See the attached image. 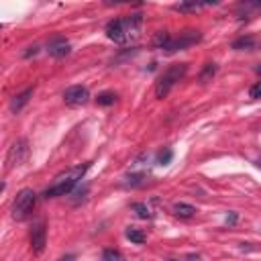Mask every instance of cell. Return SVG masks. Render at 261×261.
<instances>
[{
    "label": "cell",
    "mask_w": 261,
    "mask_h": 261,
    "mask_svg": "<svg viewBox=\"0 0 261 261\" xmlns=\"http://www.w3.org/2000/svg\"><path fill=\"white\" fill-rule=\"evenodd\" d=\"M143 27V16L141 14H128L122 18H114L106 24V37L118 45L130 43L141 35Z\"/></svg>",
    "instance_id": "6da1fadb"
},
{
    "label": "cell",
    "mask_w": 261,
    "mask_h": 261,
    "mask_svg": "<svg viewBox=\"0 0 261 261\" xmlns=\"http://www.w3.org/2000/svg\"><path fill=\"white\" fill-rule=\"evenodd\" d=\"M88 167H90V163H84V165H75V167H69V169L61 171L59 175H55V179L51 181V186L45 188L43 196L45 198H57V196L69 194L80 184V179L84 177V173L88 171Z\"/></svg>",
    "instance_id": "7a4b0ae2"
},
{
    "label": "cell",
    "mask_w": 261,
    "mask_h": 261,
    "mask_svg": "<svg viewBox=\"0 0 261 261\" xmlns=\"http://www.w3.org/2000/svg\"><path fill=\"white\" fill-rule=\"evenodd\" d=\"M186 71H188V63H173V65H169V67L157 77L155 96H157V98H165V96L171 92V88H173L177 82L184 80Z\"/></svg>",
    "instance_id": "3957f363"
},
{
    "label": "cell",
    "mask_w": 261,
    "mask_h": 261,
    "mask_svg": "<svg viewBox=\"0 0 261 261\" xmlns=\"http://www.w3.org/2000/svg\"><path fill=\"white\" fill-rule=\"evenodd\" d=\"M37 204V194L31 188H22L16 194V200L12 204V218L14 220H27Z\"/></svg>",
    "instance_id": "277c9868"
},
{
    "label": "cell",
    "mask_w": 261,
    "mask_h": 261,
    "mask_svg": "<svg viewBox=\"0 0 261 261\" xmlns=\"http://www.w3.org/2000/svg\"><path fill=\"white\" fill-rule=\"evenodd\" d=\"M200 39H202V35H200L198 31H184V33H179V37H171V35H169V39H167V43L161 47V51H163V53L184 51L186 47L198 43Z\"/></svg>",
    "instance_id": "5b68a950"
},
{
    "label": "cell",
    "mask_w": 261,
    "mask_h": 261,
    "mask_svg": "<svg viewBox=\"0 0 261 261\" xmlns=\"http://www.w3.org/2000/svg\"><path fill=\"white\" fill-rule=\"evenodd\" d=\"M29 157V141L24 137L16 139L10 149H8V155H6V169H14L18 165H22Z\"/></svg>",
    "instance_id": "8992f818"
},
{
    "label": "cell",
    "mask_w": 261,
    "mask_h": 261,
    "mask_svg": "<svg viewBox=\"0 0 261 261\" xmlns=\"http://www.w3.org/2000/svg\"><path fill=\"white\" fill-rule=\"evenodd\" d=\"M90 100V92L86 86H69L63 92V102L67 106H84Z\"/></svg>",
    "instance_id": "52a82bcc"
},
{
    "label": "cell",
    "mask_w": 261,
    "mask_h": 261,
    "mask_svg": "<svg viewBox=\"0 0 261 261\" xmlns=\"http://www.w3.org/2000/svg\"><path fill=\"white\" fill-rule=\"evenodd\" d=\"M45 243H47V228H45V220H39L33 230H31V249L33 253H43L45 249Z\"/></svg>",
    "instance_id": "ba28073f"
},
{
    "label": "cell",
    "mask_w": 261,
    "mask_h": 261,
    "mask_svg": "<svg viewBox=\"0 0 261 261\" xmlns=\"http://www.w3.org/2000/svg\"><path fill=\"white\" fill-rule=\"evenodd\" d=\"M69 43L63 39V37H55V39H51L49 41V45H47V53L51 55V57H65L67 53H69Z\"/></svg>",
    "instance_id": "9c48e42d"
},
{
    "label": "cell",
    "mask_w": 261,
    "mask_h": 261,
    "mask_svg": "<svg viewBox=\"0 0 261 261\" xmlns=\"http://www.w3.org/2000/svg\"><path fill=\"white\" fill-rule=\"evenodd\" d=\"M31 96H33V88H27V90H22L20 94H16V96L12 98V102H10V110H12V112H20V110L29 104Z\"/></svg>",
    "instance_id": "30bf717a"
},
{
    "label": "cell",
    "mask_w": 261,
    "mask_h": 261,
    "mask_svg": "<svg viewBox=\"0 0 261 261\" xmlns=\"http://www.w3.org/2000/svg\"><path fill=\"white\" fill-rule=\"evenodd\" d=\"M173 214L179 216V218H192L196 214V208L192 204H186V202H177L173 206Z\"/></svg>",
    "instance_id": "8fae6325"
},
{
    "label": "cell",
    "mask_w": 261,
    "mask_h": 261,
    "mask_svg": "<svg viewBox=\"0 0 261 261\" xmlns=\"http://www.w3.org/2000/svg\"><path fill=\"white\" fill-rule=\"evenodd\" d=\"M124 234H126V239H128V241H133V243H137V245H143V243L147 241V234H145L143 230L135 228V226H128Z\"/></svg>",
    "instance_id": "7c38bea8"
},
{
    "label": "cell",
    "mask_w": 261,
    "mask_h": 261,
    "mask_svg": "<svg viewBox=\"0 0 261 261\" xmlns=\"http://www.w3.org/2000/svg\"><path fill=\"white\" fill-rule=\"evenodd\" d=\"M253 47H255V39L249 37V35H247V37H241V39H237V41L232 43V49H237V51H243V49L249 51V49H253Z\"/></svg>",
    "instance_id": "4fadbf2b"
},
{
    "label": "cell",
    "mask_w": 261,
    "mask_h": 261,
    "mask_svg": "<svg viewBox=\"0 0 261 261\" xmlns=\"http://www.w3.org/2000/svg\"><path fill=\"white\" fill-rule=\"evenodd\" d=\"M212 2H181V4H175L173 8L175 10H181V12H188V10H198L202 6H210Z\"/></svg>",
    "instance_id": "5bb4252c"
},
{
    "label": "cell",
    "mask_w": 261,
    "mask_h": 261,
    "mask_svg": "<svg viewBox=\"0 0 261 261\" xmlns=\"http://www.w3.org/2000/svg\"><path fill=\"white\" fill-rule=\"evenodd\" d=\"M130 208L137 212V216H139V218H145V220H147V218H151V216H153V214H151V210L147 208V204H143V202H135Z\"/></svg>",
    "instance_id": "9a60e30c"
},
{
    "label": "cell",
    "mask_w": 261,
    "mask_h": 261,
    "mask_svg": "<svg viewBox=\"0 0 261 261\" xmlns=\"http://www.w3.org/2000/svg\"><path fill=\"white\" fill-rule=\"evenodd\" d=\"M114 100H116V94H114V92H102V94H98V98H96V102H98L100 106H110V104H114Z\"/></svg>",
    "instance_id": "2e32d148"
},
{
    "label": "cell",
    "mask_w": 261,
    "mask_h": 261,
    "mask_svg": "<svg viewBox=\"0 0 261 261\" xmlns=\"http://www.w3.org/2000/svg\"><path fill=\"white\" fill-rule=\"evenodd\" d=\"M216 63H206L204 65V69H202V73H200V82H208V80H212V75L216 73Z\"/></svg>",
    "instance_id": "e0dca14e"
},
{
    "label": "cell",
    "mask_w": 261,
    "mask_h": 261,
    "mask_svg": "<svg viewBox=\"0 0 261 261\" xmlns=\"http://www.w3.org/2000/svg\"><path fill=\"white\" fill-rule=\"evenodd\" d=\"M102 259H104V261H124L122 253H120V251H116V249H104Z\"/></svg>",
    "instance_id": "ac0fdd59"
},
{
    "label": "cell",
    "mask_w": 261,
    "mask_h": 261,
    "mask_svg": "<svg viewBox=\"0 0 261 261\" xmlns=\"http://www.w3.org/2000/svg\"><path fill=\"white\" fill-rule=\"evenodd\" d=\"M171 159H173V151L171 149H163V151L157 153V163L159 165H167Z\"/></svg>",
    "instance_id": "d6986e66"
},
{
    "label": "cell",
    "mask_w": 261,
    "mask_h": 261,
    "mask_svg": "<svg viewBox=\"0 0 261 261\" xmlns=\"http://www.w3.org/2000/svg\"><path fill=\"white\" fill-rule=\"evenodd\" d=\"M128 181V186H143L145 184V173H130L128 177H126Z\"/></svg>",
    "instance_id": "ffe728a7"
},
{
    "label": "cell",
    "mask_w": 261,
    "mask_h": 261,
    "mask_svg": "<svg viewBox=\"0 0 261 261\" xmlns=\"http://www.w3.org/2000/svg\"><path fill=\"white\" fill-rule=\"evenodd\" d=\"M259 94H261V86H259V84H255V86L249 90V96H251L253 100H257V98H259Z\"/></svg>",
    "instance_id": "44dd1931"
},
{
    "label": "cell",
    "mask_w": 261,
    "mask_h": 261,
    "mask_svg": "<svg viewBox=\"0 0 261 261\" xmlns=\"http://www.w3.org/2000/svg\"><path fill=\"white\" fill-rule=\"evenodd\" d=\"M237 222V214L234 212H230L228 216H226V224H234Z\"/></svg>",
    "instance_id": "7402d4cb"
},
{
    "label": "cell",
    "mask_w": 261,
    "mask_h": 261,
    "mask_svg": "<svg viewBox=\"0 0 261 261\" xmlns=\"http://www.w3.org/2000/svg\"><path fill=\"white\" fill-rule=\"evenodd\" d=\"M73 259H75V257H73V255H63V257H61V259H59V261H73Z\"/></svg>",
    "instance_id": "603a6c76"
},
{
    "label": "cell",
    "mask_w": 261,
    "mask_h": 261,
    "mask_svg": "<svg viewBox=\"0 0 261 261\" xmlns=\"http://www.w3.org/2000/svg\"><path fill=\"white\" fill-rule=\"evenodd\" d=\"M2 190H4V184H0V192H2Z\"/></svg>",
    "instance_id": "cb8c5ba5"
},
{
    "label": "cell",
    "mask_w": 261,
    "mask_h": 261,
    "mask_svg": "<svg viewBox=\"0 0 261 261\" xmlns=\"http://www.w3.org/2000/svg\"><path fill=\"white\" fill-rule=\"evenodd\" d=\"M0 29H2V24H0Z\"/></svg>",
    "instance_id": "d4e9b609"
}]
</instances>
